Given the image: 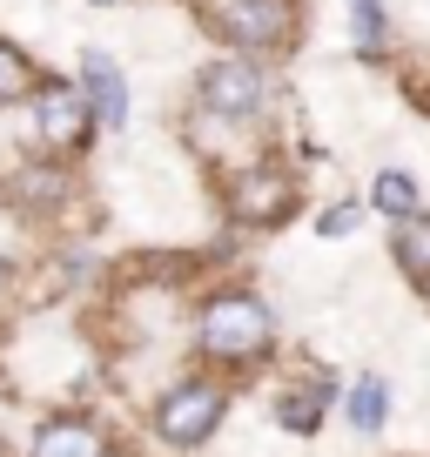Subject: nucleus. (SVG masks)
I'll return each instance as SVG.
<instances>
[{
    "label": "nucleus",
    "instance_id": "obj_19",
    "mask_svg": "<svg viewBox=\"0 0 430 457\" xmlns=\"http://www.w3.org/2000/svg\"><path fill=\"white\" fill-rule=\"evenodd\" d=\"M424 303H430V283H424Z\"/></svg>",
    "mask_w": 430,
    "mask_h": 457
},
{
    "label": "nucleus",
    "instance_id": "obj_4",
    "mask_svg": "<svg viewBox=\"0 0 430 457\" xmlns=\"http://www.w3.org/2000/svg\"><path fill=\"white\" fill-rule=\"evenodd\" d=\"M202 14H209L215 41L229 47V54H289L302 34V7L296 0H202Z\"/></svg>",
    "mask_w": 430,
    "mask_h": 457
},
{
    "label": "nucleus",
    "instance_id": "obj_18",
    "mask_svg": "<svg viewBox=\"0 0 430 457\" xmlns=\"http://www.w3.org/2000/svg\"><path fill=\"white\" fill-rule=\"evenodd\" d=\"M0 457H14V451H7V437H0Z\"/></svg>",
    "mask_w": 430,
    "mask_h": 457
},
{
    "label": "nucleus",
    "instance_id": "obj_11",
    "mask_svg": "<svg viewBox=\"0 0 430 457\" xmlns=\"http://www.w3.org/2000/svg\"><path fill=\"white\" fill-rule=\"evenodd\" d=\"M336 403H343V417H350V430H357V437H376V430L390 424V377H376V370L350 377Z\"/></svg>",
    "mask_w": 430,
    "mask_h": 457
},
{
    "label": "nucleus",
    "instance_id": "obj_9",
    "mask_svg": "<svg viewBox=\"0 0 430 457\" xmlns=\"http://www.w3.org/2000/svg\"><path fill=\"white\" fill-rule=\"evenodd\" d=\"M28 457H115V444H108V430H101L95 417L54 411V417H41V430L28 437Z\"/></svg>",
    "mask_w": 430,
    "mask_h": 457
},
{
    "label": "nucleus",
    "instance_id": "obj_17",
    "mask_svg": "<svg viewBox=\"0 0 430 457\" xmlns=\"http://www.w3.org/2000/svg\"><path fill=\"white\" fill-rule=\"evenodd\" d=\"M87 7H121V0H87Z\"/></svg>",
    "mask_w": 430,
    "mask_h": 457
},
{
    "label": "nucleus",
    "instance_id": "obj_5",
    "mask_svg": "<svg viewBox=\"0 0 430 457\" xmlns=\"http://www.w3.org/2000/svg\"><path fill=\"white\" fill-rule=\"evenodd\" d=\"M222 209H229L236 228H276L302 209V182L283 155H249L222 182Z\"/></svg>",
    "mask_w": 430,
    "mask_h": 457
},
{
    "label": "nucleus",
    "instance_id": "obj_13",
    "mask_svg": "<svg viewBox=\"0 0 430 457\" xmlns=\"http://www.w3.org/2000/svg\"><path fill=\"white\" fill-rule=\"evenodd\" d=\"M350 41H357V61H376L390 47V7L384 0H350Z\"/></svg>",
    "mask_w": 430,
    "mask_h": 457
},
{
    "label": "nucleus",
    "instance_id": "obj_16",
    "mask_svg": "<svg viewBox=\"0 0 430 457\" xmlns=\"http://www.w3.org/2000/svg\"><path fill=\"white\" fill-rule=\"evenodd\" d=\"M7 296H14V262L0 256V303H7Z\"/></svg>",
    "mask_w": 430,
    "mask_h": 457
},
{
    "label": "nucleus",
    "instance_id": "obj_6",
    "mask_svg": "<svg viewBox=\"0 0 430 457\" xmlns=\"http://www.w3.org/2000/svg\"><path fill=\"white\" fill-rule=\"evenodd\" d=\"M28 108H34V142H41V155H54V162L81 155V148L101 135L95 121H87V101H81V87H74V81L41 74V87L28 95Z\"/></svg>",
    "mask_w": 430,
    "mask_h": 457
},
{
    "label": "nucleus",
    "instance_id": "obj_2",
    "mask_svg": "<svg viewBox=\"0 0 430 457\" xmlns=\"http://www.w3.org/2000/svg\"><path fill=\"white\" fill-rule=\"evenodd\" d=\"M269 101H276V81L269 68H262L256 54H209L195 68V114L202 121H215V129L229 135H256L262 121H269Z\"/></svg>",
    "mask_w": 430,
    "mask_h": 457
},
{
    "label": "nucleus",
    "instance_id": "obj_15",
    "mask_svg": "<svg viewBox=\"0 0 430 457\" xmlns=\"http://www.w3.org/2000/svg\"><path fill=\"white\" fill-rule=\"evenodd\" d=\"M363 215H370V209H363V202H330V209H316V236H323V243H343V236H357V228H363Z\"/></svg>",
    "mask_w": 430,
    "mask_h": 457
},
{
    "label": "nucleus",
    "instance_id": "obj_1",
    "mask_svg": "<svg viewBox=\"0 0 430 457\" xmlns=\"http://www.w3.org/2000/svg\"><path fill=\"white\" fill-rule=\"evenodd\" d=\"M195 350L215 370H249L276 350V303L243 283H222L195 303Z\"/></svg>",
    "mask_w": 430,
    "mask_h": 457
},
{
    "label": "nucleus",
    "instance_id": "obj_10",
    "mask_svg": "<svg viewBox=\"0 0 430 457\" xmlns=\"http://www.w3.org/2000/svg\"><path fill=\"white\" fill-rule=\"evenodd\" d=\"M390 262L410 289L430 283V209H410L403 222H390Z\"/></svg>",
    "mask_w": 430,
    "mask_h": 457
},
{
    "label": "nucleus",
    "instance_id": "obj_8",
    "mask_svg": "<svg viewBox=\"0 0 430 457\" xmlns=\"http://www.w3.org/2000/svg\"><path fill=\"white\" fill-rule=\"evenodd\" d=\"M74 87H81L87 101V121L108 135H121L135 121V87H128V68H121L108 47H87L81 54V74H74Z\"/></svg>",
    "mask_w": 430,
    "mask_h": 457
},
{
    "label": "nucleus",
    "instance_id": "obj_7",
    "mask_svg": "<svg viewBox=\"0 0 430 457\" xmlns=\"http://www.w3.org/2000/svg\"><path fill=\"white\" fill-rule=\"evenodd\" d=\"M336 397H343V377H336L330 363H310V370H296L269 397V424L283 430V437H316L323 417L336 411Z\"/></svg>",
    "mask_w": 430,
    "mask_h": 457
},
{
    "label": "nucleus",
    "instance_id": "obj_12",
    "mask_svg": "<svg viewBox=\"0 0 430 457\" xmlns=\"http://www.w3.org/2000/svg\"><path fill=\"white\" fill-rule=\"evenodd\" d=\"M363 209H370L376 222H403L410 209H424V188H417L410 169H376L370 188H363Z\"/></svg>",
    "mask_w": 430,
    "mask_h": 457
},
{
    "label": "nucleus",
    "instance_id": "obj_14",
    "mask_svg": "<svg viewBox=\"0 0 430 457\" xmlns=\"http://www.w3.org/2000/svg\"><path fill=\"white\" fill-rule=\"evenodd\" d=\"M34 87H41L34 54H28V47H14V41H0V108H21Z\"/></svg>",
    "mask_w": 430,
    "mask_h": 457
},
{
    "label": "nucleus",
    "instance_id": "obj_3",
    "mask_svg": "<svg viewBox=\"0 0 430 457\" xmlns=\"http://www.w3.org/2000/svg\"><path fill=\"white\" fill-rule=\"evenodd\" d=\"M222 417H229V384H222V377H202V370L175 377V384L148 403V430H155V444H169V451H202V444L222 430Z\"/></svg>",
    "mask_w": 430,
    "mask_h": 457
}]
</instances>
